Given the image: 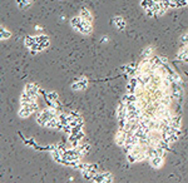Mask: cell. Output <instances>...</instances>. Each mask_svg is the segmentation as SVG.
I'll use <instances>...</instances> for the list:
<instances>
[{
	"mask_svg": "<svg viewBox=\"0 0 188 183\" xmlns=\"http://www.w3.org/2000/svg\"><path fill=\"white\" fill-rule=\"evenodd\" d=\"M154 3H156L154 0H142V2H140V6H142L144 10H147V9L152 8Z\"/></svg>",
	"mask_w": 188,
	"mask_h": 183,
	"instance_id": "obj_9",
	"label": "cell"
},
{
	"mask_svg": "<svg viewBox=\"0 0 188 183\" xmlns=\"http://www.w3.org/2000/svg\"><path fill=\"white\" fill-rule=\"evenodd\" d=\"M39 88H38V85L33 84V83H28L24 88V92H26L28 94H30L33 97H38V93H39Z\"/></svg>",
	"mask_w": 188,
	"mask_h": 183,
	"instance_id": "obj_4",
	"label": "cell"
},
{
	"mask_svg": "<svg viewBox=\"0 0 188 183\" xmlns=\"http://www.w3.org/2000/svg\"><path fill=\"white\" fill-rule=\"evenodd\" d=\"M113 22H114L116 26H117L119 30H123V29L126 28V20H124L122 16H116L114 19H113Z\"/></svg>",
	"mask_w": 188,
	"mask_h": 183,
	"instance_id": "obj_6",
	"label": "cell"
},
{
	"mask_svg": "<svg viewBox=\"0 0 188 183\" xmlns=\"http://www.w3.org/2000/svg\"><path fill=\"white\" fill-rule=\"evenodd\" d=\"M79 16L82 18L83 20H87V22H89V23L93 22V15H92V13L88 10V9H86V8H83L82 10H80Z\"/></svg>",
	"mask_w": 188,
	"mask_h": 183,
	"instance_id": "obj_5",
	"label": "cell"
},
{
	"mask_svg": "<svg viewBox=\"0 0 188 183\" xmlns=\"http://www.w3.org/2000/svg\"><path fill=\"white\" fill-rule=\"evenodd\" d=\"M87 85H88L87 78L82 77V78H79L77 82H75V83L72 84V89H74V90H84L87 88Z\"/></svg>",
	"mask_w": 188,
	"mask_h": 183,
	"instance_id": "obj_3",
	"label": "cell"
},
{
	"mask_svg": "<svg viewBox=\"0 0 188 183\" xmlns=\"http://www.w3.org/2000/svg\"><path fill=\"white\" fill-rule=\"evenodd\" d=\"M70 25H72L73 29H75V30L79 32V33L83 34V35H88V34H90L92 30H93L92 23H89V22H87V20H83L79 15L72 18V19H70Z\"/></svg>",
	"mask_w": 188,
	"mask_h": 183,
	"instance_id": "obj_1",
	"label": "cell"
},
{
	"mask_svg": "<svg viewBox=\"0 0 188 183\" xmlns=\"http://www.w3.org/2000/svg\"><path fill=\"white\" fill-rule=\"evenodd\" d=\"M149 164L152 166L153 168L156 169H159L162 166H163V163H164V157H162V155H154V157L152 158H149Z\"/></svg>",
	"mask_w": 188,
	"mask_h": 183,
	"instance_id": "obj_2",
	"label": "cell"
},
{
	"mask_svg": "<svg viewBox=\"0 0 188 183\" xmlns=\"http://www.w3.org/2000/svg\"><path fill=\"white\" fill-rule=\"evenodd\" d=\"M0 33H2V39H8V38H10V36H12V33L8 32L5 28H2Z\"/></svg>",
	"mask_w": 188,
	"mask_h": 183,
	"instance_id": "obj_10",
	"label": "cell"
},
{
	"mask_svg": "<svg viewBox=\"0 0 188 183\" xmlns=\"http://www.w3.org/2000/svg\"><path fill=\"white\" fill-rule=\"evenodd\" d=\"M100 42H102V43H104V42L107 43V42H108V36H102V40H100Z\"/></svg>",
	"mask_w": 188,
	"mask_h": 183,
	"instance_id": "obj_11",
	"label": "cell"
},
{
	"mask_svg": "<svg viewBox=\"0 0 188 183\" xmlns=\"http://www.w3.org/2000/svg\"><path fill=\"white\" fill-rule=\"evenodd\" d=\"M24 44H25V47L26 48H33L34 45L36 44V39H35V36H26L25 40H24Z\"/></svg>",
	"mask_w": 188,
	"mask_h": 183,
	"instance_id": "obj_8",
	"label": "cell"
},
{
	"mask_svg": "<svg viewBox=\"0 0 188 183\" xmlns=\"http://www.w3.org/2000/svg\"><path fill=\"white\" fill-rule=\"evenodd\" d=\"M153 53H154V50H153L152 47H147L142 52V58L143 59H149L150 57H153Z\"/></svg>",
	"mask_w": 188,
	"mask_h": 183,
	"instance_id": "obj_7",
	"label": "cell"
}]
</instances>
